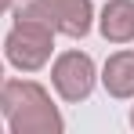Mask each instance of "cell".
Here are the masks:
<instances>
[{
    "label": "cell",
    "instance_id": "obj_1",
    "mask_svg": "<svg viewBox=\"0 0 134 134\" xmlns=\"http://www.w3.org/2000/svg\"><path fill=\"white\" fill-rule=\"evenodd\" d=\"M0 112L11 134H62L65 120L36 80H4L0 83Z\"/></svg>",
    "mask_w": 134,
    "mask_h": 134
},
{
    "label": "cell",
    "instance_id": "obj_2",
    "mask_svg": "<svg viewBox=\"0 0 134 134\" xmlns=\"http://www.w3.org/2000/svg\"><path fill=\"white\" fill-rule=\"evenodd\" d=\"M15 18H36L51 33L83 40L94 25V4L91 0H22Z\"/></svg>",
    "mask_w": 134,
    "mask_h": 134
},
{
    "label": "cell",
    "instance_id": "obj_3",
    "mask_svg": "<svg viewBox=\"0 0 134 134\" xmlns=\"http://www.w3.org/2000/svg\"><path fill=\"white\" fill-rule=\"evenodd\" d=\"M54 51V33L36 18H15L11 33L4 36V58L18 72H36L51 62Z\"/></svg>",
    "mask_w": 134,
    "mask_h": 134
},
{
    "label": "cell",
    "instance_id": "obj_4",
    "mask_svg": "<svg viewBox=\"0 0 134 134\" xmlns=\"http://www.w3.org/2000/svg\"><path fill=\"white\" fill-rule=\"evenodd\" d=\"M98 83V69L87 51H62L51 65V87L62 102H83Z\"/></svg>",
    "mask_w": 134,
    "mask_h": 134
},
{
    "label": "cell",
    "instance_id": "obj_5",
    "mask_svg": "<svg viewBox=\"0 0 134 134\" xmlns=\"http://www.w3.org/2000/svg\"><path fill=\"white\" fill-rule=\"evenodd\" d=\"M98 33L109 44H131L134 40V0H105L98 15Z\"/></svg>",
    "mask_w": 134,
    "mask_h": 134
},
{
    "label": "cell",
    "instance_id": "obj_6",
    "mask_svg": "<svg viewBox=\"0 0 134 134\" xmlns=\"http://www.w3.org/2000/svg\"><path fill=\"white\" fill-rule=\"evenodd\" d=\"M102 87L112 98H134V51H116L102 65Z\"/></svg>",
    "mask_w": 134,
    "mask_h": 134
},
{
    "label": "cell",
    "instance_id": "obj_7",
    "mask_svg": "<svg viewBox=\"0 0 134 134\" xmlns=\"http://www.w3.org/2000/svg\"><path fill=\"white\" fill-rule=\"evenodd\" d=\"M11 4H15V0H0V15H4V11H7Z\"/></svg>",
    "mask_w": 134,
    "mask_h": 134
},
{
    "label": "cell",
    "instance_id": "obj_8",
    "mask_svg": "<svg viewBox=\"0 0 134 134\" xmlns=\"http://www.w3.org/2000/svg\"><path fill=\"white\" fill-rule=\"evenodd\" d=\"M0 83H4V62H0Z\"/></svg>",
    "mask_w": 134,
    "mask_h": 134
},
{
    "label": "cell",
    "instance_id": "obj_9",
    "mask_svg": "<svg viewBox=\"0 0 134 134\" xmlns=\"http://www.w3.org/2000/svg\"><path fill=\"white\" fill-rule=\"evenodd\" d=\"M131 127H134V109H131Z\"/></svg>",
    "mask_w": 134,
    "mask_h": 134
}]
</instances>
